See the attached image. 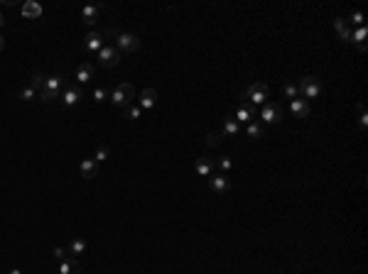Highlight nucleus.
Instances as JSON below:
<instances>
[{
  "instance_id": "obj_12",
  "label": "nucleus",
  "mask_w": 368,
  "mask_h": 274,
  "mask_svg": "<svg viewBox=\"0 0 368 274\" xmlns=\"http://www.w3.org/2000/svg\"><path fill=\"white\" fill-rule=\"evenodd\" d=\"M101 10H103V5H86V8L81 10V22H84L86 27H91L93 22L99 20Z\"/></svg>"
},
{
  "instance_id": "obj_2",
  "label": "nucleus",
  "mask_w": 368,
  "mask_h": 274,
  "mask_svg": "<svg viewBox=\"0 0 368 274\" xmlns=\"http://www.w3.org/2000/svg\"><path fill=\"white\" fill-rule=\"evenodd\" d=\"M111 103L115 108H128V106H133V98H135V88L130 83H118V86L113 88V93L108 96Z\"/></svg>"
},
{
  "instance_id": "obj_20",
  "label": "nucleus",
  "mask_w": 368,
  "mask_h": 274,
  "mask_svg": "<svg viewBox=\"0 0 368 274\" xmlns=\"http://www.w3.org/2000/svg\"><path fill=\"white\" fill-rule=\"evenodd\" d=\"M76 78H79V83H89L91 78H93V66L89 61H81L76 66Z\"/></svg>"
},
{
  "instance_id": "obj_14",
  "label": "nucleus",
  "mask_w": 368,
  "mask_h": 274,
  "mask_svg": "<svg viewBox=\"0 0 368 274\" xmlns=\"http://www.w3.org/2000/svg\"><path fill=\"white\" fill-rule=\"evenodd\" d=\"M214 169H216V162L206 159V157H199V159L194 162V172H197L199 176H211Z\"/></svg>"
},
{
  "instance_id": "obj_23",
  "label": "nucleus",
  "mask_w": 368,
  "mask_h": 274,
  "mask_svg": "<svg viewBox=\"0 0 368 274\" xmlns=\"http://www.w3.org/2000/svg\"><path fill=\"white\" fill-rule=\"evenodd\" d=\"M334 27H336V32H339V37H341V42H348V39H351V30H348V22H346L344 17H336Z\"/></svg>"
},
{
  "instance_id": "obj_27",
  "label": "nucleus",
  "mask_w": 368,
  "mask_h": 274,
  "mask_svg": "<svg viewBox=\"0 0 368 274\" xmlns=\"http://www.w3.org/2000/svg\"><path fill=\"white\" fill-rule=\"evenodd\" d=\"M20 98H23L25 103H30V100H34V98H37V91H34L32 86H25L23 91H20Z\"/></svg>"
},
{
  "instance_id": "obj_8",
  "label": "nucleus",
  "mask_w": 368,
  "mask_h": 274,
  "mask_svg": "<svg viewBox=\"0 0 368 274\" xmlns=\"http://www.w3.org/2000/svg\"><path fill=\"white\" fill-rule=\"evenodd\" d=\"M99 64L106 66V69H113V66L121 64V52L113 47V44H106L99 52Z\"/></svg>"
},
{
  "instance_id": "obj_29",
  "label": "nucleus",
  "mask_w": 368,
  "mask_h": 274,
  "mask_svg": "<svg viewBox=\"0 0 368 274\" xmlns=\"http://www.w3.org/2000/svg\"><path fill=\"white\" fill-rule=\"evenodd\" d=\"M285 96H287L290 100L300 98V88H297V83H287V86H285Z\"/></svg>"
},
{
  "instance_id": "obj_24",
  "label": "nucleus",
  "mask_w": 368,
  "mask_h": 274,
  "mask_svg": "<svg viewBox=\"0 0 368 274\" xmlns=\"http://www.w3.org/2000/svg\"><path fill=\"white\" fill-rule=\"evenodd\" d=\"M238 130H241V125L236 122L234 115H226V118H223V135L234 137V135H238Z\"/></svg>"
},
{
  "instance_id": "obj_13",
  "label": "nucleus",
  "mask_w": 368,
  "mask_h": 274,
  "mask_svg": "<svg viewBox=\"0 0 368 274\" xmlns=\"http://www.w3.org/2000/svg\"><path fill=\"white\" fill-rule=\"evenodd\" d=\"M157 103V91L155 88H145L143 93H140V100H138V106L143 110H152Z\"/></svg>"
},
{
  "instance_id": "obj_4",
  "label": "nucleus",
  "mask_w": 368,
  "mask_h": 274,
  "mask_svg": "<svg viewBox=\"0 0 368 274\" xmlns=\"http://www.w3.org/2000/svg\"><path fill=\"white\" fill-rule=\"evenodd\" d=\"M243 100H248V103H253V106H265L268 103V86L263 83V81H256V83H250L248 86V91L243 93Z\"/></svg>"
},
{
  "instance_id": "obj_15",
  "label": "nucleus",
  "mask_w": 368,
  "mask_h": 274,
  "mask_svg": "<svg viewBox=\"0 0 368 274\" xmlns=\"http://www.w3.org/2000/svg\"><path fill=\"white\" fill-rule=\"evenodd\" d=\"M234 118H236V122H238V125H241V122H245V125H248V122L256 120V108H250V106H238Z\"/></svg>"
},
{
  "instance_id": "obj_22",
  "label": "nucleus",
  "mask_w": 368,
  "mask_h": 274,
  "mask_svg": "<svg viewBox=\"0 0 368 274\" xmlns=\"http://www.w3.org/2000/svg\"><path fill=\"white\" fill-rule=\"evenodd\" d=\"M67 252L71 255V257H76V260H79V255L86 252V240H84V238H74V240L69 242Z\"/></svg>"
},
{
  "instance_id": "obj_36",
  "label": "nucleus",
  "mask_w": 368,
  "mask_h": 274,
  "mask_svg": "<svg viewBox=\"0 0 368 274\" xmlns=\"http://www.w3.org/2000/svg\"><path fill=\"white\" fill-rule=\"evenodd\" d=\"M3 49H5V39L0 37V52H3Z\"/></svg>"
},
{
  "instance_id": "obj_35",
  "label": "nucleus",
  "mask_w": 368,
  "mask_h": 274,
  "mask_svg": "<svg viewBox=\"0 0 368 274\" xmlns=\"http://www.w3.org/2000/svg\"><path fill=\"white\" fill-rule=\"evenodd\" d=\"M54 257H56V262H62V260H67L69 257V252L64 250V247H54Z\"/></svg>"
},
{
  "instance_id": "obj_17",
  "label": "nucleus",
  "mask_w": 368,
  "mask_h": 274,
  "mask_svg": "<svg viewBox=\"0 0 368 274\" xmlns=\"http://www.w3.org/2000/svg\"><path fill=\"white\" fill-rule=\"evenodd\" d=\"M290 110L295 118H307V115H309V100H304V98L290 100Z\"/></svg>"
},
{
  "instance_id": "obj_30",
  "label": "nucleus",
  "mask_w": 368,
  "mask_h": 274,
  "mask_svg": "<svg viewBox=\"0 0 368 274\" xmlns=\"http://www.w3.org/2000/svg\"><path fill=\"white\" fill-rule=\"evenodd\" d=\"M348 22H351V27H363V12H351V17H348Z\"/></svg>"
},
{
  "instance_id": "obj_33",
  "label": "nucleus",
  "mask_w": 368,
  "mask_h": 274,
  "mask_svg": "<svg viewBox=\"0 0 368 274\" xmlns=\"http://www.w3.org/2000/svg\"><path fill=\"white\" fill-rule=\"evenodd\" d=\"M106 98H108L106 88H93V100H96V103H103Z\"/></svg>"
},
{
  "instance_id": "obj_28",
  "label": "nucleus",
  "mask_w": 368,
  "mask_h": 274,
  "mask_svg": "<svg viewBox=\"0 0 368 274\" xmlns=\"http://www.w3.org/2000/svg\"><path fill=\"white\" fill-rule=\"evenodd\" d=\"M231 166H234V159H231V157H221V159H219V169H221L219 174H228Z\"/></svg>"
},
{
  "instance_id": "obj_37",
  "label": "nucleus",
  "mask_w": 368,
  "mask_h": 274,
  "mask_svg": "<svg viewBox=\"0 0 368 274\" xmlns=\"http://www.w3.org/2000/svg\"><path fill=\"white\" fill-rule=\"evenodd\" d=\"M8 274H23V272H20V269H10V272H8Z\"/></svg>"
},
{
  "instance_id": "obj_5",
  "label": "nucleus",
  "mask_w": 368,
  "mask_h": 274,
  "mask_svg": "<svg viewBox=\"0 0 368 274\" xmlns=\"http://www.w3.org/2000/svg\"><path fill=\"white\" fill-rule=\"evenodd\" d=\"M113 47H115L118 52L133 54V52H138V47H140V39H138V34H133V32H118Z\"/></svg>"
},
{
  "instance_id": "obj_38",
  "label": "nucleus",
  "mask_w": 368,
  "mask_h": 274,
  "mask_svg": "<svg viewBox=\"0 0 368 274\" xmlns=\"http://www.w3.org/2000/svg\"><path fill=\"white\" fill-rule=\"evenodd\" d=\"M3 22H5V17H3V12H0V27H3Z\"/></svg>"
},
{
  "instance_id": "obj_32",
  "label": "nucleus",
  "mask_w": 368,
  "mask_h": 274,
  "mask_svg": "<svg viewBox=\"0 0 368 274\" xmlns=\"http://www.w3.org/2000/svg\"><path fill=\"white\" fill-rule=\"evenodd\" d=\"M106 159H108V147H99V150H96V157H93V162L101 164V162H106Z\"/></svg>"
},
{
  "instance_id": "obj_1",
  "label": "nucleus",
  "mask_w": 368,
  "mask_h": 274,
  "mask_svg": "<svg viewBox=\"0 0 368 274\" xmlns=\"http://www.w3.org/2000/svg\"><path fill=\"white\" fill-rule=\"evenodd\" d=\"M67 86V78L64 74H54V76H47L45 81V88L40 91V98L45 100V103H54L59 96H62V91Z\"/></svg>"
},
{
  "instance_id": "obj_3",
  "label": "nucleus",
  "mask_w": 368,
  "mask_h": 274,
  "mask_svg": "<svg viewBox=\"0 0 368 274\" xmlns=\"http://www.w3.org/2000/svg\"><path fill=\"white\" fill-rule=\"evenodd\" d=\"M297 88H300V98L304 100H312V98H319L322 96V81L317 76H304L297 83Z\"/></svg>"
},
{
  "instance_id": "obj_6",
  "label": "nucleus",
  "mask_w": 368,
  "mask_h": 274,
  "mask_svg": "<svg viewBox=\"0 0 368 274\" xmlns=\"http://www.w3.org/2000/svg\"><path fill=\"white\" fill-rule=\"evenodd\" d=\"M111 30H106V32H89L86 34V39H84V49H86V54H99L101 49L106 47V37H111Z\"/></svg>"
},
{
  "instance_id": "obj_10",
  "label": "nucleus",
  "mask_w": 368,
  "mask_h": 274,
  "mask_svg": "<svg viewBox=\"0 0 368 274\" xmlns=\"http://www.w3.org/2000/svg\"><path fill=\"white\" fill-rule=\"evenodd\" d=\"M209 188H211L214 194H226V191L231 188V181H228L226 174H216V172H214V174L209 176Z\"/></svg>"
},
{
  "instance_id": "obj_26",
  "label": "nucleus",
  "mask_w": 368,
  "mask_h": 274,
  "mask_svg": "<svg viewBox=\"0 0 368 274\" xmlns=\"http://www.w3.org/2000/svg\"><path fill=\"white\" fill-rule=\"evenodd\" d=\"M125 118H128V120L143 118V108H140V106H128V108H125Z\"/></svg>"
},
{
  "instance_id": "obj_34",
  "label": "nucleus",
  "mask_w": 368,
  "mask_h": 274,
  "mask_svg": "<svg viewBox=\"0 0 368 274\" xmlns=\"http://www.w3.org/2000/svg\"><path fill=\"white\" fill-rule=\"evenodd\" d=\"M358 110H361V115H358V125L366 130V125H368V113H366V108H363V106H358Z\"/></svg>"
},
{
  "instance_id": "obj_19",
  "label": "nucleus",
  "mask_w": 368,
  "mask_h": 274,
  "mask_svg": "<svg viewBox=\"0 0 368 274\" xmlns=\"http://www.w3.org/2000/svg\"><path fill=\"white\" fill-rule=\"evenodd\" d=\"M366 34H368L366 25H363V27H354V30H351V39H348V42H354L361 52H366Z\"/></svg>"
},
{
  "instance_id": "obj_31",
  "label": "nucleus",
  "mask_w": 368,
  "mask_h": 274,
  "mask_svg": "<svg viewBox=\"0 0 368 274\" xmlns=\"http://www.w3.org/2000/svg\"><path fill=\"white\" fill-rule=\"evenodd\" d=\"M204 142H206V147H219V144H221V137H219L216 132H209Z\"/></svg>"
},
{
  "instance_id": "obj_25",
  "label": "nucleus",
  "mask_w": 368,
  "mask_h": 274,
  "mask_svg": "<svg viewBox=\"0 0 368 274\" xmlns=\"http://www.w3.org/2000/svg\"><path fill=\"white\" fill-rule=\"evenodd\" d=\"M45 81H47V76L42 74V71H32V76H30V86L40 93V91L45 88Z\"/></svg>"
},
{
  "instance_id": "obj_21",
  "label": "nucleus",
  "mask_w": 368,
  "mask_h": 274,
  "mask_svg": "<svg viewBox=\"0 0 368 274\" xmlns=\"http://www.w3.org/2000/svg\"><path fill=\"white\" fill-rule=\"evenodd\" d=\"M245 132H248V137H250V140H260V137L265 135V125H263L260 120H253V122H248V125H245Z\"/></svg>"
},
{
  "instance_id": "obj_9",
  "label": "nucleus",
  "mask_w": 368,
  "mask_h": 274,
  "mask_svg": "<svg viewBox=\"0 0 368 274\" xmlns=\"http://www.w3.org/2000/svg\"><path fill=\"white\" fill-rule=\"evenodd\" d=\"M59 98H62V103H64L67 108H76L79 103H81V88L74 86V83H67Z\"/></svg>"
},
{
  "instance_id": "obj_7",
  "label": "nucleus",
  "mask_w": 368,
  "mask_h": 274,
  "mask_svg": "<svg viewBox=\"0 0 368 274\" xmlns=\"http://www.w3.org/2000/svg\"><path fill=\"white\" fill-rule=\"evenodd\" d=\"M280 120H282V106L268 100V103L260 108V122H263V125H278Z\"/></svg>"
},
{
  "instance_id": "obj_16",
  "label": "nucleus",
  "mask_w": 368,
  "mask_h": 274,
  "mask_svg": "<svg viewBox=\"0 0 368 274\" xmlns=\"http://www.w3.org/2000/svg\"><path fill=\"white\" fill-rule=\"evenodd\" d=\"M79 172H81V176H84V179H93V176L99 174V164L93 162V157H89V159H81V162H79Z\"/></svg>"
},
{
  "instance_id": "obj_18",
  "label": "nucleus",
  "mask_w": 368,
  "mask_h": 274,
  "mask_svg": "<svg viewBox=\"0 0 368 274\" xmlns=\"http://www.w3.org/2000/svg\"><path fill=\"white\" fill-rule=\"evenodd\" d=\"M59 274H81V264H79L76 257L69 255L67 260L59 262Z\"/></svg>"
},
{
  "instance_id": "obj_11",
  "label": "nucleus",
  "mask_w": 368,
  "mask_h": 274,
  "mask_svg": "<svg viewBox=\"0 0 368 274\" xmlns=\"http://www.w3.org/2000/svg\"><path fill=\"white\" fill-rule=\"evenodd\" d=\"M23 17L25 20H40V17H42V5H40V3H34V0H27V3H25L23 5Z\"/></svg>"
}]
</instances>
